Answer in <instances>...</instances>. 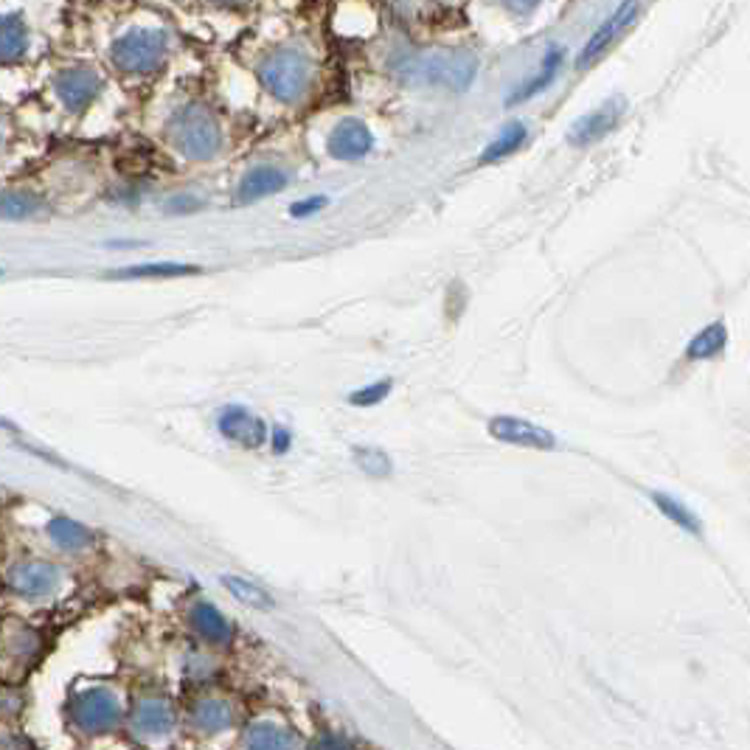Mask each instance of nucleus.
<instances>
[{
  "label": "nucleus",
  "mask_w": 750,
  "mask_h": 750,
  "mask_svg": "<svg viewBox=\"0 0 750 750\" xmlns=\"http://www.w3.org/2000/svg\"><path fill=\"white\" fill-rule=\"evenodd\" d=\"M245 742H248L250 748L279 750V748H290L292 737L281 726H273V722H256V726H250L248 733H245Z\"/></svg>",
  "instance_id": "a878e982"
},
{
  "label": "nucleus",
  "mask_w": 750,
  "mask_h": 750,
  "mask_svg": "<svg viewBox=\"0 0 750 750\" xmlns=\"http://www.w3.org/2000/svg\"><path fill=\"white\" fill-rule=\"evenodd\" d=\"M653 501H655V506H658L660 512H664V515L675 523V526L686 528V532H691V534H700V521H697V515L689 506H686V503H680L678 497L666 495V492H653Z\"/></svg>",
  "instance_id": "393cba45"
},
{
  "label": "nucleus",
  "mask_w": 750,
  "mask_h": 750,
  "mask_svg": "<svg viewBox=\"0 0 750 750\" xmlns=\"http://www.w3.org/2000/svg\"><path fill=\"white\" fill-rule=\"evenodd\" d=\"M133 728L144 737H166L175 728V708L166 700H157V697H146L135 706L133 715Z\"/></svg>",
  "instance_id": "2eb2a0df"
},
{
  "label": "nucleus",
  "mask_w": 750,
  "mask_h": 750,
  "mask_svg": "<svg viewBox=\"0 0 750 750\" xmlns=\"http://www.w3.org/2000/svg\"><path fill=\"white\" fill-rule=\"evenodd\" d=\"M71 720L85 733L113 731L122 720V702L104 686H93L71 700Z\"/></svg>",
  "instance_id": "423d86ee"
},
{
  "label": "nucleus",
  "mask_w": 750,
  "mask_h": 750,
  "mask_svg": "<svg viewBox=\"0 0 750 750\" xmlns=\"http://www.w3.org/2000/svg\"><path fill=\"white\" fill-rule=\"evenodd\" d=\"M636 18H638V3H636V0H621V7H618L616 12H613L610 18H607L605 23H602L599 29H596V34L590 37V40H587L585 49H582V54H579V60H576V65L587 68V65H590V62L599 60V56L605 54V51L610 49V45H616L618 37H621L624 31H627L629 25H633V20H636Z\"/></svg>",
  "instance_id": "9d476101"
},
{
  "label": "nucleus",
  "mask_w": 750,
  "mask_h": 750,
  "mask_svg": "<svg viewBox=\"0 0 750 750\" xmlns=\"http://www.w3.org/2000/svg\"><path fill=\"white\" fill-rule=\"evenodd\" d=\"M192 627L201 633L206 641L212 644H228L230 641V624L228 618L223 616V613L217 610L214 605H208V602H197V605L192 607Z\"/></svg>",
  "instance_id": "a211bd4d"
},
{
  "label": "nucleus",
  "mask_w": 750,
  "mask_h": 750,
  "mask_svg": "<svg viewBox=\"0 0 750 750\" xmlns=\"http://www.w3.org/2000/svg\"><path fill=\"white\" fill-rule=\"evenodd\" d=\"M49 212L45 201L31 188H3L0 192V219H37Z\"/></svg>",
  "instance_id": "dca6fc26"
},
{
  "label": "nucleus",
  "mask_w": 750,
  "mask_h": 750,
  "mask_svg": "<svg viewBox=\"0 0 750 750\" xmlns=\"http://www.w3.org/2000/svg\"><path fill=\"white\" fill-rule=\"evenodd\" d=\"M256 76H259L261 88L270 93L273 99H279L285 104L301 102L312 88L315 68L312 60L304 54L301 49H290V45H279L259 56L256 62Z\"/></svg>",
  "instance_id": "20e7f679"
},
{
  "label": "nucleus",
  "mask_w": 750,
  "mask_h": 750,
  "mask_svg": "<svg viewBox=\"0 0 750 750\" xmlns=\"http://www.w3.org/2000/svg\"><path fill=\"white\" fill-rule=\"evenodd\" d=\"M388 393H391V380H380V382H371V386H366V388H360V391L351 393L349 402H351V405H358V408H371V405H380Z\"/></svg>",
  "instance_id": "cd10ccee"
},
{
  "label": "nucleus",
  "mask_w": 750,
  "mask_h": 750,
  "mask_svg": "<svg viewBox=\"0 0 750 750\" xmlns=\"http://www.w3.org/2000/svg\"><path fill=\"white\" fill-rule=\"evenodd\" d=\"M49 537L65 551H82L93 543L91 528H85L76 521H68V517H54L49 523Z\"/></svg>",
  "instance_id": "5701e85b"
},
{
  "label": "nucleus",
  "mask_w": 750,
  "mask_h": 750,
  "mask_svg": "<svg viewBox=\"0 0 750 750\" xmlns=\"http://www.w3.org/2000/svg\"><path fill=\"white\" fill-rule=\"evenodd\" d=\"M355 459H358L360 470L369 472L371 479H388L391 475V459L377 448H355Z\"/></svg>",
  "instance_id": "bb28decb"
},
{
  "label": "nucleus",
  "mask_w": 750,
  "mask_h": 750,
  "mask_svg": "<svg viewBox=\"0 0 750 750\" xmlns=\"http://www.w3.org/2000/svg\"><path fill=\"white\" fill-rule=\"evenodd\" d=\"M212 3H217V7H243L245 0H212Z\"/></svg>",
  "instance_id": "72a5a7b5"
},
{
  "label": "nucleus",
  "mask_w": 750,
  "mask_h": 750,
  "mask_svg": "<svg viewBox=\"0 0 750 750\" xmlns=\"http://www.w3.org/2000/svg\"><path fill=\"white\" fill-rule=\"evenodd\" d=\"M201 206V201H192V197H175V201L169 203V208L175 212V208H197Z\"/></svg>",
  "instance_id": "473e14b6"
},
{
  "label": "nucleus",
  "mask_w": 750,
  "mask_h": 750,
  "mask_svg": "<svg viewBox=\"0 0 750 750\" xmlns=\"http://www.w3.org/2000/svg\"><path fill=\"white\" fill-rule=\"evenodd\" d=\"M60 568L54 563H45V559H25V563H18L9 571V587L25 599L51 596L60 587Z\"/></svg>",
  "instance_id": "6e6552de"
},
{
  "label": "nucleus",
  "mask_w": 750,
  "mask_h": 750,
  "mask_svg": "<svg viewBox=\"0 0 750 750\" xmlns=\"http://www.w3.org/2000/svg\"><path fill=\"white\" fill-rule=\"evenodd\" d=\"M287 183H290V175H287L285 169H279V166H256V169H250L248 175L239 181V188H236V203L248 206V203L265 201V197H270V194L287 188Z\"/></svg>",
  "instance_id": "ddd939ff"
},
{
  "label": "nucleus",
  "mask_w": 750,
  "mask_h": 750,
  "mask_svg": "<svg viewBox=\"0 0 750 750\" xmlns=\"http://www.w3.org/2000/svg\"><path fill=\"white\" fill-rule=\"evenodd\" d=\"M0 428H12V424H9L7 419H0Z\"/></svg>",
  "instance_id": "f704fd0d"
},
{
  "label": "nucleus",
  "mask_w": 750,
  "mask_h": 750,
  "mask_svg": "<svg viewBox=\"0 0 750 750\" xmlns=\"http://www.w3.org/2000/svg\"><path fill=\"white\" fill-rule=\"evenodd\" d=\"M327 206V197H309V201H301V203H292L290 206V214L292 217H312L315 212H321V208Z\"/></svg>",
  "instance_id": "c85d7f7f"
},
{
  "label": "nucleus",
  "mask_w": 750,
  "mask_h": 750,
  "mask_svg": "<svg viewBox=\"0 0 750 750\" xmlns=\"http://www.w3.org/2000/svg\"><path fill=\"white\" fill-rule=\"evenodd\" d=\"M104 91V76L88 62H71L51 73V93L60 107L71 115H82L93 107Z\"/></svg>",
  "instance_id": "39448f33"
},
{
  "label": "nucleus",
  "mask_w": 750,
  "mask_h": 750,
  "mask_svg": "<svg viewBox=\"0 0 750 750\" xmlns=\"http://www.w3.org/2000/svg\"><path fill=\"white\" fill-rule=\"evenodd\" d=\"M223 587L225 590H230V594L236 596L239 602H245L248 607H256V610H270L276 602H273V596L267 594L265 587L254 585V582L243 579V576H223Z\"/></svg>",
  "instance_id": "b1692460"
},
{
  "label": "nucleus",
  "mask_w": 750,
  "mask_h": 750,
  "mask_svg": "<svg viewBox=\"0 0 750 750\" xmlns=\"http://www.w3.org/2000/svg\"><path fill=\"white\" fill-rule=\"evenodd\" d=\"M166 138L188 161H212L223 152V127L201 102L181 104L166 122Z\"/></svg>",
  "instance_id": "f03ea898"
},
{
  "label": "nucleus",
  "mask_w": 750,
  "mask_h": 750,
  "mask_svg": "<svg viewBox=\"0 0 750 750\" xmlns=\"http://www.w3.org/2000/svg\"><path fill=\"white\" fill-rule=\"evenodd\" d=\"M540 3H543V0H501V7L506 9V12L517 14V18H528Z\"/></svg>",
  "instance_id": "c756f323"
},
{
  "label": "nucleus",
  "mask_w": 750,
  "mask_h": 750,
  "mask_svg": "<svg viewBox=\"0 0 750 750\" xmlns=\"http://www.w3.org/2000/svg\"><path fill=\"white\" fill-rule=\"evenodd\" d=\"M37 51L34 23L23 9H0V68L29 62Z\"/></svg>",
  "instance_id": "0eeeda50"
},
{
  "label": "nucleus",
  "mask_w": 750,
  "mask_h": 750,
  "mask_svg": "<svg viewBox=\"0 0 750 750\" xmlns=\"http://www.w3.org/2000/svg\"><path fill=\"white\" fill-rule=\"evenodd\" d=\"M219 433L245 450H259L267 442L265 419L239 405H230L219 413Z\"/></svg>",
  "instance_id": "9b49d317"
},
{
  "label": "nucleus",
  "mask_w": 750,
  "mask_h": 750,
  "mask_svg": "<svg viewBox=\"0 0 750 750\" xmlns=\"http://www.w3.org/2000/svg\"><path fill=\"white\" fill-rule=\"evenodd\" d=\"M197 265H177V261H152V265H133L115 270V279H177V276H197Z\"/></svg>",
  "instance_id": "6ab92c4d"
},
{
  "label": "nucleus",
  "mask_w": 750,
  "mask_h": 750,
  "mask_svg": "<svg viewBox=\"0 0 750 750\" xmlns=\"http://www.w3.org/2000/svg\"><path fill=\"white\" fill-rule=\"evenodd\" d=\"M526 138H528L526 124L512 122L495 141H492L490 146H486V152L481 155V164H497V161H503V157L515 155V152L526 144Z\"/></svg>",
  "instance_id": "4be33fe9"
},
{
  "label": "nucleus",
  "mask_w": 750,
  "mask_h": 750,
  "mask_svg": "<svg viewBox=\"0 0 750 750\" xmlns=\"http://www.w3.org/2000/svg\"><path fill=\"white\" fill-rule=\"evenodd\" d=\"M728 346V329L722 321H715L711 327H706L702 332H697L691 338L689 349H686V358L689 360H711L717 358L722 349Z\"/></svg>",
  "instance_id": "aec40b11"
},
{
  "label": "nucleus",
  "mask_w": 750,
  "mask_h": 750,
  "mask_svg": "<svg viewBox=\"0 0 750 750\" xmlns=\"http://www.w3.org/2000/svg\"><path fill=\"white\" fill-rule=\"evenodd\" d=\"M371 146H374V135L360 119H343L329 133L327 141L329 155L338 157V161H360V157L369 155Z\"/></svg>",
  "instance_id": "f8f14e48"
},
{
  "label": "nucleus",
  "mask_w": 750,
  "mask_h": 750,
  "mask_svg": "<svg viewBox=\"0 0 750 750\" xmlns=\"http://www.w3.org/2000/svg\"><path fill=\"white\" fill-rule=\"evenodd\" d=\"M0 144H3V130H0Z\"/></svg>",
  "instance_id": "c9c22d12"
},
{
  "label": "nucleus",
  "mask_w": 750,
  "mask_h": 750,
  "mask_svg": "<svg viewBox=\"0 0 750 750\" xmlns=\"http://www.w3.org/2000/svg\"><path fill=\"white\" fill-rule=\"evenodd\" d=\"M490 436L497 442L515 444V448L528 450H554L557 448V436L551 430L540 428V424L526 422L517 417H495L490 419Z\"/></svg>",
  "instance_id": "1a4fd4ad"
},
{
  "label": "nucleus",
  "mask_w": 750,
  "mask_h": 750,
  "mask_svg": "<svg viewBox=\"0 0 750 750\" xmlns=\"http://www.w3.org/2000/svg\"><path fill=\"white\" fill-rule=\"evenodd\" d=\"M563 60H565V49L563 45H554V49H548V54L543 56V65H540V71L534 73L532 82H526V85L517 88V93H512V99H508V104H521L526 102V99L537 96V93H543L545 88L557 79L559 68H563Z\"/></svg>",
  "instance_id": "f3484780"
},
{
  "label": "nucleus",
  "mask_w": 750,
  "mask_h": 750,
  "mask_svg": "<svg viewBox=\"0 0 750 750\" xmlns=\"http://www.w3.org/2000/svg\"><path fill=\"white\" fill-rule=\"evenodd\" d=\"M20 711V697L14 691H7V695H0V715H18Z\"/></svg>",
  "instance_id": "7c9ffc66"
},
{
  "label": "nucleus",
  "mask_w": 750,
  "mask_h": 750,
  "mask_svg": "<svg viewBox=\"0 0 750 750\" xmlns=\"http://www.w3.org/2000/svg\"><path fill=\"white\" fill-rule=\"evenodd\" d=\"M192 720H194V726L201 728V731L219 733V731H225V728H230V722H234V711H230V706L225 700H203L194 706Z\"/></svg>",
  "instance_id": "412c9836"
},
{
  "label": "nucleus",
  "mask_w": 750,
  "mask_h": 750,
  "mask_svg": "<svg viewBox=\"0 0 750 750\" xmlns=\"http://www.w3.org/2000/svg\"><path fill=\"white\" fill-rule=\"evenodd\" d=\"M273 448H276V453H287V448H290V433H287V430H276Z\"/></svg>",
  "instance_id": "2f4dec72"
},
{
  "label": "nucleus",
  "mask_w": 750,
  "mask_h": 750,
  "mask_svg": "<svg viewBox=\"0 0 750 750\" xmlns=\"http://www.w3.org/2000/svg\"><path fill=\"white\" fill-rule=\"evenodd\" d=\"M624 113V102L621 99H613V102H607L605 107H599L596 113H587L585 119H579L576 122V127L571 130V144L576 146H587V144H596V141L605 138L607 133H610L613 127L618 124V119H621Z\"/></svg>",
  "instance_id": "4468645a"
},
{
  "label": "nucleus",
  "mask_w": 750,
  "mask_h": 750,
  "mask_svg": "<svg viewBox=\"0 0 750 750\" xmlns=\"http://www.w3.org/2000/svg\"><path fill=\"white\" fill-rule=\"evenodd\" d=\"M169 31L161 25H133L110 43V65L124 76H150L169 60Z\"/></svg>",
  "instance_id": "7ed1b4c3"
},
{
  "label": "nucleus",
  "mask_w": 750,
  "mask_h": 750,
  "mask_svg": "<svg viewBox=\"0 0 750 750\" xmlns=\"http://www.w3.org/2000/svg\"><path fill=\"white\" fill-rule=\"evenodd\" d=\"M393 73L413 85H436L448 91H464L479 73V60L464 49H439L424 54L402 56L393 62Z\"/></svg>",
  "instance_id": "f257e3e1"
}]
</instances>
